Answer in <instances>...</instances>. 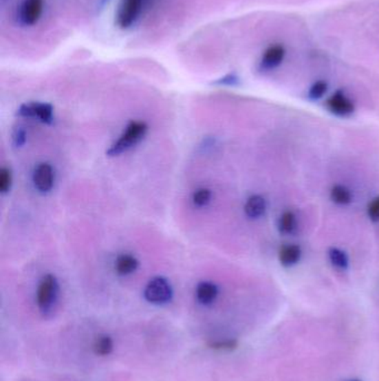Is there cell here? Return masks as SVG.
<instances>
[{"mask_svg": "<svg viewBox=\"0 0 379 381\" xmlns=\"http://www.w3.org/2000/svg\"><path fill=\"white\" fill-rule=\"evenodd\" d=\"M146 132H147L146 123L138 122V121L131 122L126 127V131L124 132V134L120 136V138L110 146V149L107 151V155L116 156V155L122 154L124 152L131 150L133 146L138 144L144 138Z\"/></svg>", "mask_w": 379, "mask_h": 381, "instance_id": "1", "label": "cell"}, {"mask_svg": "<svg viewBox=\"0 0 379 381\" xmlns=\"http://www.w3.org/2000/svg\"><path fill=\"white\" fill-rule=\"evenodd\" d=\"M58 281L52 274H47L41 280L37 292L38 308L44 316L52 313L58 300Z\"/></svg>", "mask_w": 379, "mask_h": 381, "instance_id": "2", "label": "cell"}, {"mask_svg": "<svg viewBox=\"0 0 379 381\" xmlns=\"http://www.w3.org/2000/svg\"><path fill=\"white\" fill-rule=\"evenodd\" d=\"M144 296L153 305H165L173 298V289L165 278H153L146 285Z\"/></svg>", "mask_w": 379, "mask_h": 381, "instance_id": "3", "label": "cell"}, {"mask_svg": "<svg viewBox=\"0 0 379 381\" xmlns=\"http://www.w3.org/2000/svg\"><path fill=\"white\" fill-rule=\"evenodd\" d=\"M144 0H122L117 12V25L122 30L131 27L142 12Z\"/></svg>", "mask_w": 379, "mask_h": 381, "instance_id": "4", "label": "cell"}, {"mask_svg": "<svg viewBox=\"0 0 379 381\" xmlns=\"http://www.w3.org/2000/svg\"><path fill=\"white\" fill-rule=\"evenodd\" d=\"M330 113L336 116L347 117L355 112V104L343 90H337L326 102Z\"/></svg>", "mask_w": 379, "mask_h": 381, "instance_id": "5", "label": "cell"}, {"mask_svg": "<svg viewBox=\"0 0 379 381\" xmlns=\"http://www.w3.org/2000/svg\"><path fill=\"white\" fill-rule=\"evenodd\" d=\"M44 0H23L19 8V21L25 26H32L41 19Z\"/></svg>", "mask_w": 379, "mask_h": 381, "instance_id": "6", "label": "cell"}, {"mask_svg": "<svg viewBox=\"0 0 379 381\" xmlns=\"http://www.w3.org/2000/svg\"><path fill=\"white\" fill-rule=\"evenodd\" d=\"M19 115L25 117H37L43 123L52 122V106L47 103L32 102L21 105Z\"/></svg>", "mask_w": 379, "mask_h": 381, "instance_id": "7", "label": "cell"}, {"mask_svg": "<svg viewBox=\"0 0 379 381\" xmlns=\"http://www.w3.org/2000/svg\"><path fill=\"white\" fill-rule=\"evenodd\" d=\"M286 50L283 45L276 44L268 47L263 52L261 61V68L263 70H272L281 66L284 61Z\"/></svg>", "mask_w": 379, "mask_h": 381, "instance_id": "8", "label": "cell"}, {"mask_svg": "<svg viewBox=\"0 0 379 381\" xmlns=\"http://www.w3.org/2000/svg\"><path fill=\"white\" fill-rule=\"evenodd\" d=\"M34 184L36 189L43 193L50 192L54 185V171L50 164L41 163L34 172Z\"/></svg>", "mask_w": 379, "mask_h": 381, "instance_id": "9", "label": "cell"}, {"mask_svg": "<svg viewBox=\"0 0 379 381\" xmlns=\"http://www.w3.org/2000/svg\"><path fill=\"white\" fill-rule=\"evenodd\" d=\"M301 247L297 245H286L281 247L279 250V262L285 268H290L297 265L301 259Z\"/></svg>", "mask_w": 379, "mask_h": 381, "instance_id": "10", "label": "cell"}, {"mask_svg": "<svg viewBox=\"0 0 379 381\" xmlns=\"http://www.w3.org/2000/svg\"><path fill=\"white\" fill-rule=\"evenodd\" d=\"M267 211V202L261 195H252L245 204V213L249 218L256 220L265 216Z\"/></svg>", "mask_w": 379, "mask_h": 381, "instance_id": "11", "label": "cell"}, {"mask_svg": "<svg viewBox=\"0 0 379 381\" xmlns=\"http://www.w3.org/2000/svg\"><path fill=\"white\" fill-rule=\"evenodd\" d=\"M218 296L217 285L212 282H200L196 289V298L204 306L214 302Z\"/></svg>", "mask_w": 379, "mask_h": 381, "instance_id": "12", "label": "cell"}, {"mask_svg": "<svg viewBox=\"0 0 379 381\" xmlns=\"http://www.w3.org/2000/svg\"><path fill=\"white\" fill-rule=\"evenodd\" d=\"M278 231L284 236H292L297 231L299 222L297 216L292 211H285L279 218H278Z\"/></svg>", "mask_w": 379, "mask_h": 381, "instance_id": "13", "label": "cell"}, {"mask_svg": "<svg viewBox=\"0 0 379 381\" xmlns=\"http://www.w3.org/2000/svg\"><path fill=\"white\" fill-rule=\"evenodd\" d=\"M330 198L338 205H348L353 201V193L343 184H336L330 189Z\"/></svg>", "mask_w": 379, "mask_h": 381, "instance_id": "14", "label": "cell"}, {"mask_svg": "<svg viewBox=\"0 0 379 381\" xmlns=\"http://www.w3.org/2000/svg\"><path fill=\"white\" fill-rule=\"evenodd\" d=\"M328 259L330 263L339 270H347L349 267V258L347 254L339 247H330L328 250Z\"/></svg>", "mask_w": 379, "mask_h": 381, "instance_id": "15", "label": "cell"}, {"mask_svg": "<svg viewBox=\"0 0 379 381\" xmlns=\"http://www.w3.org/2000/svg\"><path fill=\"white\" fill-rule=\"evenodd\" d=\"M138 268V261H137L131 254H122L117 258L116 271L122 276H128L133 274Z\"/></svg>", "mask_w": 379, "mask_h": 381, "instance_id": "16", "label": "cell"}, {"mask_svg": "<svg viewBox=\"0 0 379 381\" xmlns=\"http://www.w3.org/2000/svg\"><path fill=\"white\" fill-rule=\"evenodd\" d=\"M94 349L96 353L99 356H108L113 352V342L111 337L107 335H102L97 338L94 344Z\"/></svg>", "mask_w": 379, "mask_h": 381, "instance_id": "17", "label": "cell"}, {"mask_svg": "<svg viewBox=\"0 0 379 381\" xmlns=\"http://www.w3.org/2000/svg\"><path fill=\"white\" fill-rule=\"evenodd\" d=\"M328 84L325 81L314 83L308 90V99L312 101H318L325 94L327 93Z\"/></svg>", "mask_w": 379, "mask_h": 381, "instance_id": "18", "label": "cell"}, {"mask_svg": "<svg viewBox=\"0 0 379 381\" xmlns=\"http://www.w3.org/2000/svg\"><path fill=\"white\" fill-rule=\"evenodd\" d=\"M212 198V193L207 189H198L197 192H195L194 196H193V201H194L195 205L197 207H205L210 201Z\"/></svg>", "mask_w": 379, "mask_h": 381, "instance_id": "19", "label": "cell"}, {"mask_svg": "<svg viewBox=\"0 0 379 381\" xmlns=\"http://www.w3.org/2000/svg\"><path fill=\"white\" fill-rule=\"evenodd\" d=\"M12 185V173L6 167L0 171V191L3 193L8 192Z\"/></svg>", "mask_w": 379, "mask_h": 381, "instance_id": "20", "label": "cell"}, {"mask_svg": "<svg viewBox=\"0 0 379 381\" xmlns=\"http://www.w3.org/2000/svg\"><path fill=\"white\" fill-rule=\"evenodd\" d=\"M367 213L368 218H371V221H379V195L368 205Z\"/></svg>", "mask_w": 379, "mask_h": 381, "instance_id": "21", "label": "cell"}, {"mask_svg": "<svg viewBox=\"0 0 379 381\" xmlns=\"http://www.w3.org/2000/svg\"><path fill=\"white\" fill-rule=\"evenodd\" d=\"M237 346V342L234 340H227V341H220V342H216V344H213V348L215 349L220 350H232L235 349Z\"/></svg>", "mask_w": 379, "mask_h": 381, "instance_id": "22", "label": "cell"}, {"mask_svg": "<svg viewBox=\"0 0 379 381\" xmlns=\"http://www.w3.org/2000/svg\"><path fill=\"white\" fill-rule=\"evenodd\" d=\"M14 142H15L16 146L23 145L26 142V132L23 127L16 130L15 134H14Z\"/></svg>", "mask_w": 379, "mask_h": 381, "instance_id": "23", "label": "cell"}, {"mask_svg": "<svg viewBox=\"0 0 379 381\" xmlns=\"http://www.w3.org/2000/svg\"><path fill=\"white\" fill-rule=\"evenodd\" d=\"M237 82V76L234 75V74H229V75H227L226 77H224V79H220L218 83L224 85H235Z\"/></svg>", "mask_w": 379, "mask_h": 381, "instance_id": "24", "label": "cell"}, {"mask_svg": "<svg viewBox=\"0 0 379 381\" xmlns=\"http://www.w3.org/2000/svg\"><path fill=\"white\" fill-rule=\"evenodd\" d=\"M351 381H359V380H351Z\"/></svg>", "mask_w": 379, "mask_h": 381, "instance_id": "25", "label": "cell"}]
</instances>
